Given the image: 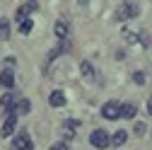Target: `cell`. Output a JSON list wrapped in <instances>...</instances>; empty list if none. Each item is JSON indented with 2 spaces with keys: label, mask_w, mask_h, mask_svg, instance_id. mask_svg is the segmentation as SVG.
Returning <instances> with one entry per match:
<instances>
[{
  "label": "cell",
  "mask_w": 152,
  "mask_h": 150,
  "mask_svg": "<svg viewBox=\"0 0 152 150\" xmlns=\"http://www.w3.org/2000/svg\"><path fill=\"white\" fill-rule=\"evenodd\" d=\"M123 34H126V39H128L130 44H140V39H138V36H135V32H128V29H126Z\"/></svg>",
  "instance_id": "obj_17"
},
{
  "label": "cell",
  "mask_w": 152,
  "mask_h": 150,
  "mask_svg": "<svg viewBox=\"0 0 152 150\" xmlns=\"http://www.w3.org/2000/svg\"><path fill=\"white\" fill-rule=\"evenodd\" d=\"M133 82H135V85H145V75L140 70H135V73H133Z\"/></svg>",
  "instance_id": "obj_16"
},
{
  "label": "cell",
  "mask_w": 152,
  "mask_h": 150,
  "mask_svg": "<svg viewBox=\"0 0 152 150\" xmlns=\"http://www.w3.org/2000/svg\"><path fill=\"white\" fill-rule=\"evenodd\" d=\"M80 70H82V75H85V78H94V68H92V63L82 61V63H80Z\"/></svg>",
  "instance_id": "obj_11"
},
{
  "label": "cell",
  "mask_w": 152,
  "mask_h": 150,
  "mask_svg": "<svg viewBox=\"0 0 152 150\" xmlns=\"http://www.w3.org/2000/svg\"><path fill=\"white\" fill-rule=\"evenodd\" d=\"M138 15V7L133 5V3H121L116 7V20L118 22H126V20H133V17Z\"/></svg>",
  "instance_id": "obj_1"
},
{
  "label": "cell",
  "mask_w": 152,
  "mask_h": 150,
  "mask_svg": "<svg viewBox=\"0 0 152 150\" xmlns=\"http://www.w3.org/2000/svg\"><path fill=\"white\" fill-rule=\"evenodd\" d=\"M12 102H15V97H12V92H5V95H3V99H0V104H3L5 109H7V107L12 109Z\"/></svg>",
  "instance_id": "obj_14"
},
{
  "label": "cell",
  "mask_w": 152,
  "mask_h": 150,
  "mask_svg": "<svg viewBox=\"0 0 152 150\" xmlns=\"http://www.w3.org/2000/svg\"><path fill=\"white\" fill-rule=\"evenodd\" d=\"M51 104H53V107H63V104H65V95H63L61 90L51 92Z\"/></svg>",
  "instance_id": "obj_9"
},
{
  "label": "cell",
  "mask_w": 152,
  "mask_h": 150,
  "mask_svg": "<svg viewBox=\"0 0 152 150\" xmlns=\"http://www.w3.org/2000/svg\"><path fill=\"white\" fill-rule=\"evenodd\" d=\"M56 36H58V39H65V36H68V27H65L63 22L56 24Z\"/></svg>",
  "instance_id": "obj_13"
},
{
  "label": "cell",
  "mask_w": 152,
  "mask_h": 150,
  "mask_svg": "<svg viewBox=\"0 0 152 150\" xmlns=\"http://www.w3.org/2000/svg\"><path fill=\"white\" fill-rule=\"evenodd\" d=\"M0 39H10V20H0Z\"/></svg>",
  "instance_id": "obj_10"
},
{
  "label": "cell",
  "mask_w": 152,
  "mask_h": 150,
  "mask_svg": "<svg viewBox=\"0 0 152 150\" xmlns=\"http://www.w3.org/2000/svg\"><path fill=\"white\" fill-rule=\"evenodd\" d=\"M89 143L94 148H106L111 143V138L106 136V131H92V136H89Z\"/></svg>",
  "instance_id": "obj_4"
},
{
  "label": "cell",
  "mask_w": 152,
  "mask_h": 150,
  "mask_svg": "<svg viewBox=\"0 0 152 150\" xmlns=\"http://www.w3.org/2000/svg\"><path fill=\"white\" fill-rule=\"evenodd\" d=\"M111 143H113V145H123V143H126V131H116L113 138H111Z\"/></svg>",
  "instance_id": "obj_12"
},
{
  "label": "cell",
  "mask_w": 152,
  "mask_h": 150,
  "mask_svg": "<svg viewBox=\"0 0 152 150\" xmlns=\"http://www.w3.org/2000/svg\"><path fill=\"white\" fill-rule=\"evenodd\" d=\"M135 111H138V107L133 104V102L121 104V116H123V119H133V116H135Z\"/></svg>",
  "instance_id": "obj_7"
},
{
  "label": "cell",
  "mask_w": 152,
  "mask_h": 150,
  "mask_svg": "<svg viewBox=\"0 0 152 150\" xmlns=\"http://www.w3.org/2000/svg\"><path fill=\"white\" fill-rule=\"evenodd\" d=\"M102 116L109 119V121L121 119V104H118V102H106V104L102 107Z\"/></svg>",
  "instance_id": "obj_2"
},
{
  "label": "cell",
  "mask_w": 152,
  "mask_h": 150,
  "mask_svg": "<svg viewBox=\"0 0 152 150\" xmlns=\"http://www.w3.org/2000/svg\"><path fill=\"white\" fill-rule=\"evenodd\" d=\"M15 126H17V114H12V111H10V116H7L5 124H3V131H0L3 138H10V136L15 133Z\"/></svg>",
  "instance_id": "obj_5"
},
{
  "label": "cell",
  "mask_w": 152,
  "mask_h": 150,
  "mask_svg": "<svg viewBox=\"0 0 152 150\" xmlns=\"http://www.w3.org/2000/svg\"><path fill=\"white\" fill-rule=\"evenodd\" d=\"M48 150H68V148H65V143H56V145H51Z\"/></svg>",
  "instance_id": "obj_19"
},
{
  "label": "cell",
  "mask_w": 152,
  "mask_h": 150,
  "mask_svg": "<svg viewBox=\"0 0 152 150\" xmlns=\"http://www.w3.org/2000/svg\"><path fill=\"white\" fill-rule=\"evenodd\" d=\"M29 109H31V104H29V99H20V102H17L10 111H12V114H17V116H20V114H29Z\"/></svg>",
  "instance_id": "obj_6"
},
{
  "label": "cell",
  "mask_w": 152,
  "mask_h": 150,
  "mask_svg": "<svg viewBox=\"0 0 152 150\" xmlns=\"http://www.w3.org/2000/svg\"><path fill=\"white\" fill-rule=\"evenodd\" d=\"M147 111H150V116H152V95H150V102H147Z\"/></svg>",
  "instance_id": "obj_20"
},
{
  "label": "cell",
  "mask_w": 152,
  "mask_h": 150,
  "mask_svg": "<svg viewBox=\"0 0 152 150\" xmlns=\"http://www.w3.org/2000/svg\"><path fill=\"white\" fill-rule=\"evenodd\" d=\"M145 131H147V126H145V124H135V133H138V136H142Z\"/></svg>",
  "instance_id": "obj_18"
},
{
  "label": "cell",
  "mask_w": 152,
  "mask_h": 150,
  "mask_svg": "<svg viewBox=\"0 0 152 150\" xmlns=\"http://www.w3.org/2000/svg\"><path fill=\"white\" fill-rule=\"evenodd\" d=\"M12 145H15V150H34V143H31L29 133H17Z\"/></svg>",
  "instance_id": "obj_3"
},
{
  "label": "cell",
  "mask_w": 152,
  "mask_h": 150,
  "mask_svg": "<svg viewBox=\"0 0 152 150\" xmlns=\"http://www.w3.org/2000/svg\"><path fill=\"white\" fill-rule=\"evenodd\" d=\"M31 29H34V22H31V20H24V22L20 24V32H22V34H31Z\"/></svg>",
  "instance_id": "obj_15"
},
{
  "label": "cell",
  "mask_w": 152,
  "mask_h": 150,
  "mask_svg": "<svg viewBox=\"0 0 152 150\" xmlns=\"http://www.w3.org/2000/svg\"><path fill=\"white\" fill-rule=\"evenodd\" d=\"M0 85L10 90V87L15 85V73H12V70H3V73H0Z\"/></svg>",
  "instance_id": "obj_8"
}]
</instances>
